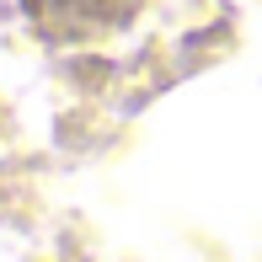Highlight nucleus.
I'll return each instance as SVG.
<instances>
[{
    "label": "nucleus",
    "instance_id": "1",
    "mask_svg": "<svg viewBox=\"0 0 262 262\" xmlns=\"http://www.w3.org/2000/svg\"><path fill=\"white\" fill-rule=\"evenodd\" d=\"M21 11L32 16V27L54 43H86L102 32L123 27L139 11V0H21Z\"/></svg>",
    "mask_w": 262,
    "mask_h": 262
}]
</instances>
